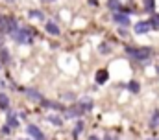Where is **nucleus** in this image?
<instances>
[{"label": "nucleus", "mask_w": 159, "mask_h": 140, "mask_svg": "<svg viewBox=\"0 0 159 140\" xmlns=\"http://www.w3.org/2000/svg\"><path fill=\"white\" fill-rule=\"evenodd\" d=\"M104 140H115V138H113L111 135H107V137H106V138H104Z\"/></svg>", "instance_id": "nucleus-25"}, {"label": "nucleus", "mask_w": 159, "mask_h": 140, "mask_svg": "<svg viewBox=\"0 0 159 140\" xmlns=\"http://www.w3.org/2000/svg\"><path fill=\"white\" fill-rule=\"evenodd\" d=\"M28 17H32V19H41V20L44 19V15H43L41 11H37V9H32V11L28 13Z\"/></svg>", "instance_id": "nucleus-19"}, {"label": "nucleus", "mask_w": 159, "mask_h": 140, "mask_svg": "<svg viewBox=\"0 0 159 140\" xmlns=\"http://www.w3.org/2000/svg\"><path fill=\"white\" fill-rule=\"evenodd\" d=\"M148 140H157V138H148Z\"/></svg>", "instance_id": "nucleus-27"}, {"label": "nucleus", "mask_w": 159, "mask_h": 140, "mask_svg": "<svg viewBox=\"0 0 159 140\" xmlns=\"http://www.w3.org/2000/svg\"><path fill=\"white\" fill-rule=\"evenodd\" d=\"M144 7L148 13H154V0H144Z\"/></svg>", "instance_id": "nucleus-20"}, {"label": "nucleus", "mask_w": 159, "mask_h": 140, "mask_svg": "<svg viewBox=\"0 0 159 140\" xmlns=\"http://www.w3.org/2000/svg\"><path fill=\"white\" fill-rule=\"evenodd\" d=\"M157 124H159V111H154V114H152V118H150V125L156 127Z\"/></svg>", "instance_id": "nucleus-18"}, {"label": "nucleus", "mask_w": 159, "mask_h": 140, "mask_svg": "<svg viewBox=\"0 0 159 140\" xmlns=\"http://www.w3.org/2000/svg\"><path fill=\"white\" fill-rule=\"evenodd\" d=\"M128 90H131V92H135V94H137V92L141 90V87H139V83H137V81H129V83H128Z\"/></svg>", "instance_id": "nucleus-16"}, {"label": "nucleus", "mask_w": 159, "mask_h": 140, "mask_svg": "<svg viewBox=\"0 0 159 140\" xmlns=\"http://www.w3.org/2000/svg\"><path fill=\"white\" fill-rule=\"evenodd\" d=\"M89 140H98L96 137H89Z\"/></svg>", "instance_id": "nucleus-26"}, {"label": "nucleus", "mask_w": 159, "mask_h": 140, "mask_svg": "<svg viewBox=\"0 0 159 140\" xmlns=\"http://www.w3.org/2000/svg\"><path fill=\"white\" fill-rule=\"evenodd\" d=\"M107 77H109V74H107V70H98V72H96V83H98V85H104V83H106V81H107Z\"/></svg>", "instance_id": "nucleus-6"}, {"label": "nucleus", "mask_w": 159, "mask_h": 140, "mask_svg": "<svg viewBox=\"0 0 159 140\" xmlns=\"http://www.w3.org/2000/svg\"><path fill=\"white\" fill-rule=\"evenodd\" d=\"M126 52H128L131 57L141 59V61H144V59H148V57L152 55V50H150V48H126Z\"/></svg>", "instance_id": "nucleus-2"}, {"label": "nucleus", "mask_w": 159, "mask_h": 140, "mask_svg": "<svg viewBox=\"0 0 159 140\" xmlns=\"http://www.w3.org/2000/svg\"><path fill=\"white\" fill-rule=\"evenodd\" d=\"M113 20L117 24H120V26H129V17L126 13H115L113 15Z\"/></svg>", "instance_id": "nucleus-4"}, {"label": "nucleus", "mask_w": 159, "mask_h": 140, "mask_svg": "<svg viewBox=\"0 0 159 140\" xmlns=\"http://www.w3.org/2000/svg\"><path fill=\"white\" fill-rule=\"evenodd\" d=\"M81 129H83V124H81V122H80L78 125H76V131H74V133H76V135H78V133H81Z\"/></svg>", "instance_id": "nucleus-24"}, {"label": "nucleus", "mask_w": 159, "mask_h": 140, "mask_svg": "<svg viewBox=\"0 0 159 140\" xmlns=\"http://www.w3.org/2000/svg\"><path fill=\"white\" fill-rule=\"evenodd\" d=\"M89 109H93V102H91V98H83V100L80 102V111L83 112V111H89Z\"/></svg>", "instance_id": "nucleus-9"}, {"label": "nucleus", "mask_w": 159, "mask_h": 140, "mask_svg": "<svg viewBox=\"0 0 159 140\" xmlns=\"http://www.w3.org/2000/svg\"><path fill=\"white\" fill-rule=\"evenodd\" d=\"M0 61H2V63H7V61H9V52H7L6 48L0 50Z\"/></svg>", "instance_id": "nucleus-17"}, {"label": "nucleus", "mask_w": 159, "mask_h": 140, "mask_svg": "<svg viewBox=\"0 0 159 140\" xmlns=\"http://www.w3.org/2000/svg\"><path fill=\"white\" fill-rule=\"evenodd\" d=\"M7 107H9V98L0 92V109H7Z\"/></svg>", "instance_id": "nucleus-14"}, {"label": "nucleus", "mask_w": 159, "mask_h": 140, "mask_svg": "<svg viewBox=\"0 0 159 140\" xmlns=\"http://www.w3.org/2000/svg\"><path fill=\"white\" fill-rule=\"evenodd\" d=\"M150 26H152L154 30H157V28H159V15H154V17H152V20H150Z\"/></svg>", "instance_id": "nucleus-21"}, {"label": "nucleus", "mask_w": 159, "mask_h": 140, "mask_svg": "<svg viewBox=\"0 0 159 140\" xmlns=\"http://www.w3.org/2000/svg\"><path fill=\"white\" fill-rule=\"evenodd\" d=\"M107 7L111 9V11H120V0H107Z\"/></svg>", "instance_id": "nucleus-10"}, {"label": "nucleus", "mask_w": 159, "mask_h": 140, "mask_svg": "<svg viewBox=\"0 0 159 140\" xmlns=\"http://www.w3.org/2000/svg\"><path fill=\"white\" fill-rule=\"evenodd\" d=\"M46 118H48V122H50V124H54V125H61V124H63V120H61L59 116H54V114H48Z\"/></svg>", "instance_id": "nucleus-15"}, {"label": "nucleus", "mask_w": 159, "mask_h": 140, "mask_svg": "<svg viewBox=\"0 0 159 140\" xmlns=\"http://www.w3.org/2000/svg\"><path fill=\"white\" fill-rule=\"evenodd\" d=\"M26 96L32 98V100H41V94L35 90V89H28V90H26Z\"/></svg>", "instance_id": "nucleus-13"}, {"label": "nucleus", "mask_w": 159, "mask_h": 140, "mask_svg": "<svg viewBox=\"0 0 159 140\" xmlns=\"http://www.w3.org/2000/svg\"><path fill=\"white\" fill-rule=\"evenodd\" d=\"M11 37H13L19 44H30V42H32V32H30L28 28H19Z\"/></svg>", "instance_id": "nucleus-1"}, {"label": "nucleus", "mask_w": 159, "mask_h": 140, "mask_svg": "<svg viewBox=\"0 0 159 140\" xmlns=\"http://www.w3.org/2000/svg\"><path fill=\"white\" fill-rule=\"evenodd\" d=\"M152 30V26H150V22H137L135 24V33L143 35V33H148Z\"/></svg>", "instance_id": "nucleus-5"}, {"label": "nucleus", "mask_w": 159, "mask_h": 140, "mask_svg": "<svg viewBox=\"0 0 159 140\" xmlns=\"http://www.w3.org/2000/svg\"><path fill=\"white\" fill-rule=\"evenodd\" d=\"M43 105H44V107H50V109H56V111H57V109H59V111L63 109V105H61V103H56V102H48V100H43Z\"/></svg>", "instance_id": "nucleus-11"}, {"label": "nucleus", "mask_w": 159, "mask_h": 140, "mask_svg": "<svg viewBox=\"0 0 159 140\" xmlns=\"http://www.w3.org/2000/svg\"><path fill=\"white\" fill-rule=\"evenodd\" d=\"M44 30L50 35H59V26H57L56 22H46V24H44Z\"/></svg>", "instance_id": "nucleus-7"}, {"label": "nucleus", "mask_w": 159, "mask_h": 140, "mask_svg": "<svg viewBox=\"0 0 159 140\" xmlns=\"http://www.w3.org/2000/svg\"><path fill=\"white\" fill-rule=\"evenodd\" d=\"M157 74H159V67H157Z\"/></svg>", "instance_id": "nucleus-28"}, {"label": "nucleus", "mask_w": 159, "mask_h": 140, "mask_svg": "<svg viewBox=\"0 0 159 140\" xmlns=\"http://www.w3.org/2000/svg\"><path fill=\"white\" fill-rule=\"evenodd\" d=\"M100 52L102 54H109L111 52V46L109 44H100Z\"/></svg>", "instance_id": "nucleus-23"}, {"label": "nucleus", "mask_w": 159, "mask_h": 140, "mask_svg": "<svg viewBox=\"0 0 159 140\" xmlns=\"http://www.w3.org/2000/svg\"><path fill=\"white\" fill-rule=\"evenodd\" d=\"M7 125H9V127H13V129H17V127H19V118H17L13 112H9V114H7Z\"/></svg>", "instance_id": "nucleus-8"}, {"label": "nucleus", "mask_w": 159, "mask_h": 140, "mask_svg": "<svg viewBox=\"0 0 159 140\" xmlns=\"http://www.w3.org/2000/svg\"><path fill=\"white\" fill-rule=\"evenodd\" d=\"M80 112L81 111H67L65 112V118H76V116H80Z\"/></svg>", "instance_id": "nucleus-22"}, {"label": "nucleus", "mask_w": 159, "mask_h": 140, "mask_svg": "<svg viewBox=\"0 0 159 140\" xmlns=\"http://www.w3.org/2000/svg\"><path fill=\"white\" fill-rule=\"evenodd\" d=\"M26 131H28L30 137H34L35 140H44V135H43V131H41L37 125H32V124H30V125L26 127Z\"/></svg>", "instance_id": "nucleus-3"}, {"label": "nucleus", "mask_w": 159, "mask_h": 140, "mask_svg": "<svg viewBox=\"0 0 159 140\" xmlns=\"http://www.w3.org/2000/svg\"><path fill=\"white\" fill-rule=\"evenodd\" d=\"M7 22H9V17L0 15V32H7Z\"/></svg>", "instance_id": "nucleus-12"}]
</instances>
